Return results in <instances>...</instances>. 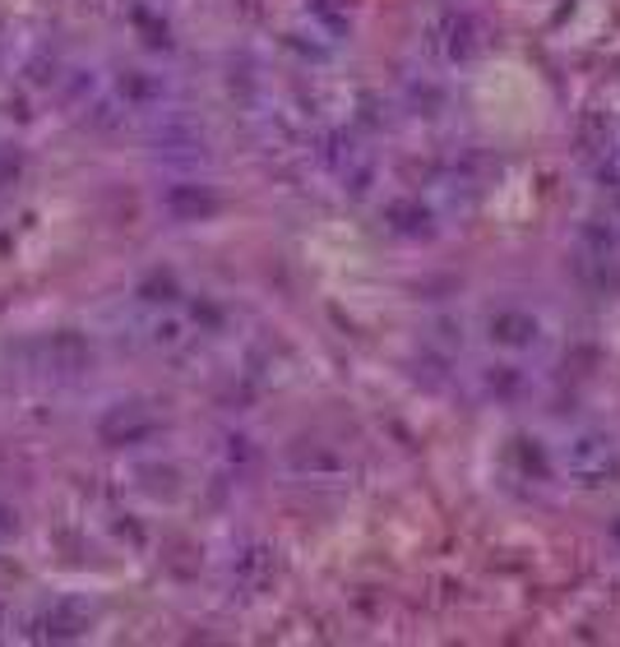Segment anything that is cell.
<instances>
[{"label": "cell", "mask_w": 620, "mask_h": 647, "mask_svg": "<svg viewBox=\"0 0 620 647\" xmlns=\"http://www.w3.org/2000/svg\"><path fill=\"white\" fill-rule=\"evenodd\" d=\"M574 472H579L588 486H602V481H611L616 472H620V462H616V454H611V444L607 439H579L574 444Z\"/></svg>", "instance_id": "1"}]
</instances>
